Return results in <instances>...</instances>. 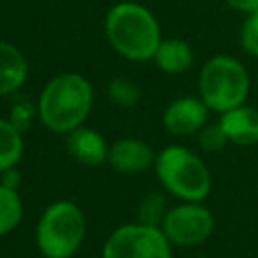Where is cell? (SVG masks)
Masks as SVG:
<instances>
[{
    "label": "cell",
    "instance_id": "cell-1",
    "mask_svg": "<svg viewBox=\"0 0 258 258\" xmlns=\"http://www.w3.org/2000/svg\"><path fill=\"white\" fill-rule=\"evenodd\" d=\"M105 32L113 48L129 60H147L161 38L155 16L135 2L115 4L105 18Z\"/></svg>",
    "mask_w": 258,
    "mask_h": 258
},
{
    "label": "cell",
    "instance_id": "cell-2",
    "mask_svg": "<svg viewBox=\"0 0 258 258\" xmlns=\"http://www.w3.org/2000/svg\"><path fill=\"white\" fill-rule=\"evenodd\" d=\"M91 103L93 91L89 81L77 73H64L44 87L38 101V115L48 129L69 133L85 121Z\"/></svg>",
    "mask_w": 258,
    "mask_h": 258
},
{
    "label": "cell",
    "instance_id": "cell-3",
    "mask_svg": "<svg viewBox=\"0 0 258 258\" xmlns=\"http://www.w3.org/2000/svg\"><path fill=\"white\" fill-rule=\"evenodd\" d=\"M155 171L173 196L187 202L204 200L212 185L204 161L179 145H169L155 157Z\"/></svg>",
    "mask_w": 258,
    "mask_h": 258
},
{
    "label": "cell",
    "instance_id": "cell-4",
    "mask_svg": "<svg viewBox=\"0 0 258 258\" xmlns=\"http://www.w3.org/2000/svg\"><path fill=\"white\" fill-rule=\"evenodd\" d=\"M83 238L85 218L73 202H54L36 226V244L46 258H71Z\"/></svg>",
    "mask_w": 258,
    "mask_h": 258
},
{
    "label": "cell",
    "instance_id": "cell-5",
    "mask_svg": "<svg viewBox=\"0 0 258 258\" xmlns=\"http://www.w3.org/2000/svg\"><path fill=\"white\" fill-rule=\"evenodd\" d=\"M250 79L246 69L232 56H214L200 75V93L206 107L226 113L246 101Z\"/></svg>",
    "mask_w": 258,
    "mask_h": 258
},
{
    "label": "cell",
    "instance_id": "cell-6",
    "mask_svg": "<svg viewBox=\"0 0 258 258\" xmlns=\"http://www.w3.org/2000/svg\"><path fill=\"white\" fill-rule=\"evenodd\" d=\"M103 258H171L169 240L157 226L127 224L109 236Z\"/></svg>",
    "mask_w": 258,
    "mask_h": 258
},
{
    "label": "cell",
    "instance_id": "cell-7",
    "mask_svg": "<svg viewBox=\"0 0 258 258\" xmlns=\"http://www.w3.org/2000/svg\"><path fill=\"white\" fill-rule=\"evenodd\" d=\"M214 230V218L210 210L200 204H183L169 210L163 216L161 232L173 244L191 246L204 242Z\"/></svg>",
    "mask_w": 258,
    "mask_h": 258
},
{
    "label": "cell",
    "instance_id": "cell-8",
    "mask_svg": "<svg viewBox=\"0 0 258 258\" xmlns=\"http://www.w3.org/2000/svg\"><path fill=\"white\" fill-rule=\"evenodd\" d=\"M208 107L204 101L194 97H181L173 101L163 113V125L173 135H191L206 123Z\"/></svg>",
    "mask_w": 258,
    "mask_h": 258
},
{
    "label": "cell",
    "instance_id": "cell-9",
    "mask_svg": "<svg viewBox=\"0 0 258 258\" xmlns=\"http://www.w3.org/2000/svg\"><path fill=\"white\" fill-rule=\"evenodd\" d=\"M107 159L121 173H141L153 163V151L139 139H121L109 149Z\"/></svg>",
    "mask_w": 258,
    "mask_h": 258
},
{
    "label": "cell",
    "instance_id": "cell-10",
    "mask_svg": "<svg viewBox=\"0 0 258 258\" xmlns=\"http://www.w3.org/2000/svg\"><path fill=\"white\" fill-rule=\"evenodd\" d=\"M67 149L75 159L85 165H99L109 157V149L103 135L87 127H77L69 131Z\"/></svg>",
    "mask_w": 258,
    "mask_h": 258
},
{
    "label": "cell",
    "instance_id": "cell-11",
    "mask_svg": "<svg viewBox=\"0 0 258 258\" xmlns=\"http://www.w3.org/2000/svg\"><path fill=\"white\" fill-rule=\"evenodd\" d=\"M226 137L238 145H252L258 141V111L246 105H238L226 111L220 119Z\"/></svg>",
    "mask_w": 258,
    "mask_h": 258
},
{
    "label": "cell",
    "instance_id": "cell-12",
    "mask_svg": "<svg viewBox=\"0 0 258 258\" xmlns=\"http://www.w3.org/2000/svg\"><path fill=\"white\" fill-rule=\"evenodd\" d=\"M26 58L18 48L8 42H0V95H8L18 89L26 79Z\"/></svg>",
    "mask_w": 258,
    "mask_h": 258
},
{
    "label": "cell",
    "instance_id": "cell-13",
    "mask_svg": "<svg viewBox=\"0 0 258 258\" xmlns=\"http://www.w3.org/2000/svg\"><path fill=\"white\" fill-rule=\"evenodd\" d=\"M153 58L159 64V69H163L165 73H183L185 69L191 67L194 54H191V48L183 40L167 38L159 42Z\"/></svg>",
    "mask_w": 258,
    "mask_h": 258
},
{
    "label": "cell",
    "instance_id": "cell-14",
    "mask_svg": "<svg viewBox=\"0 0 258 258\" xmlns=\"http://www.w3.org/2000/svg\"><path fill=\"white\" fill-rule=\"evenodd\" d=\"M22 155L20 131L6 119H0V171L14 167Z\"/></svg>",
    "mask_w": 258,
    "mask_h": 258
},
{
    "label": "cell",
    "instance_id": "cell-15",
    "mask_svg": "<svg viewBox=\"0 0 258 258\" xmlns=\"http://www.w3.org/2000/svg\"><path fill=\"white\" fill-rule=\"evenodd\" d=\"M22 216V202L14 187L0 183V236L8 234Z\"/></svg>",
    "mask_w": 258,
    "mask_h": 258
},
{
    "label": "cell",
    "instance_id": "cell-16",
    "mask_svg": "<svg viewBox=\"0 0 258 258\" xmlns=\"http://www.w3.org/2000/svg\"><path fill=\"white\" fill-rule=\"evenodd\" d=\"M109 97L121 107H131L139 99V87L129 79H113L109 85Z\"/></svg>",
    "mask_w": 258,
    "mask_h": 258
},
{
    "label": "cell",
    "instance_id": "cell-17",
    "mask_svg": "<svg viewBox=\"0 0 258 258\" xmlns=\"http://www.w3.org/2000/svg\"><path fill=\"white\" fill-rule=\"evenodd\" d=\"M139 216H141V224H149V226H157L163 222V198L157 194H149L141 208H139Z\"/></svg>",
    "mask_w": 258,
    "mask_h": 258
},
{
    "label": "cell",
    "instance_id": "cell-18",
    "mask_svg": "<svg viewBox=\"0 0 258 258\" xmlns=\"http://www.w3.org/2000/svg\"><path fill=\"white\" fill-rule=\"evenodd\" d=\"M226 141H228V137H226V133H224V129H222L220 123H216V125H206V127L200 129L198 143H200V147L206 149V151H216V149L224 147Z\"/></svg>",
    "mask_w": 258,
    "mask_h": 258
},
{
    "label": "cell",
    "instance_id": "cell-19",
    "mask_svg": "<svg viewBox=\"0 0 258 258\" xmlns=\"http://www.w3.org/2000/svg\"><path fill=\"white\" fill-rule=\"evenodd\" d=\"M240 38H242L244 50L252 56H258V12L248 14V18L244 20Z\"/></svg>",
    "mask_w": 258,
    "mask_h": 258
},
{
    "label": "cell",
    "instance_id": "cell-20",
    "mask_svg": "<svg viewBox=\"0 0 258 258\" xmlns=\"http://www.w3.org/2000/svg\"><path fill=\"white\" fill-rule=\"evenodd\" d=\"M32 115H34V109H32L28 103H18V105L10 111V123H12L18 131H22L24 127H28Z\"/></svg>",
    "mask_w": 258,
    "mask_h": 258
},
{
    "label": "cell",
    "instance_id": "cell-21",
    "mask_svg": "<svg viewBox=\"0 0 258 258\" xmlns=\"http://www.w3.org/2000/svg\"><path fill=\"white\" fill-rule=\"evenodd\" d=\"M230 8H236L240 12H246V14H252V12H258V0H226Z\"/></svg>",
    "mask_w": 258,
    "mask_h": 258
},
{
    "label": "cell",
    "instance_id": "cell-22",
    "mask_svg": "<svg viewBox=\"0 0 258 258\" xmlns=\"http://www.w3.org/2000/svg\"><path fill=\"white\" fill-rule=\"evenodd\" d=\"M2 173H4V175H2V185H8V187H14V189H16V185H18V181H20V173H18L14 167L4 169Z\"/></svg>",
    "mask_w": 258,
    "mask_h": 258
}]
</instances>
